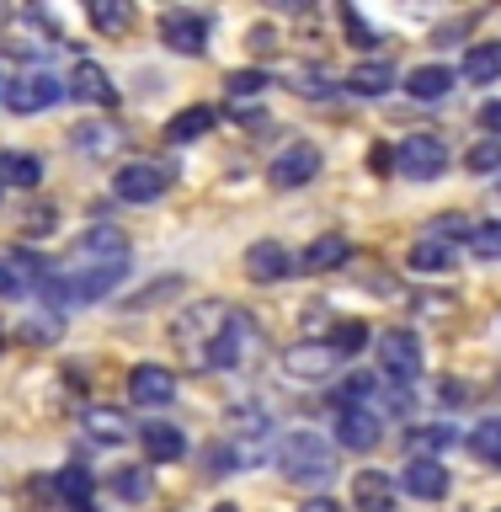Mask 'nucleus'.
Masks as SVG:
<instances>
[{
  "mask_svg": "<svg viewBox=\"0 0 501 512\" xmlns=\"http://www.w3.org/2000/svg\"><path fill=\"white\" fill-rule=\"evenodd\" d=\"M283 475L299 480V486H320V480L336 475V454L320 432H294L283 443Z\"/></svg>",
  "mask_w": 501,
  "mask_h": 512,
  "instance_id": "nucleus-1",
  "label": "nucleus"
},
{
  "mask_svg": "<svg viewBox=\"0 0 501 512\" xmlns=\"http://www.w3.org/2000/svg\"><path fill=\"white\" fill-rule=\"evenodd\" d=\"M464 240H470V230H464V219H438L432 230L411 246V272H448L459 262V251H464Z\"/></svg>",
  "mask_w": 501,
  "mask_h": 512,
  "instance_id": "nucleus-2",
  "label": "nucleus"
},
{
  "mask_svg": "<svg viewBox=\"0 0 501 512\" xmlns=\"http://www.w3.org/2000/svg\"><path fill=\"white\" fill-rule=\"evenodd\" d=\"M374 352H379V374L406 390L411 379H422V336L411 331H379L374 336Z\"/></svg>",
  "mask_w": 501,
  "mask_h": 512,
  "instance_id": "nucleus-3",
  "label": "nucleus"
},
{
  "mask_svg": "<svg viewBox=\"0 0 501 512\" xmlns=\"http://www.w3.org/2000/svg\"><path fill=\"white\" fill-rule=\"evenodd\" d=\"M224 320H230V304H192V310L176 320V347L187 352L192 368H208V342L219 336Z\"/></svg>",
  "mask_w": 501,
  "mask_h": 512,
  "instance_id": "nucleus-4",
  "label": "nucleus"
},
{
  "mask_svg": "<svg viewBox=\"0 0 501 512\" xmlns=\"http://www.w3.org/2000/svg\"><path fill=\"white\" fill-rule=\"evenodd\" d=\"M395 171L411 176V182H438V176L448 171L443 139H438V134H411V139L395 150Z\"/></svg>",
  "mask_w": 501,
  "mask_h": 512,
  "instance_id": "nucleus-5",
  "label": "nucleus"
},
{
  "mask_svg": "<svg viewBox=\"0 0 501 512\" xmlns=\"http://www.w3.org/2000/svg\"><path fill=\"white\" fill-rule=\"evenodd\" d=\"M59 96H70L59 75L32 70V75H22V80H11V86H6V107L22 112V118H32V112H48V107L59 102Z\"/></svg>",
  "mask_w": 501,
  "mask_h": 512,
  "instance_id": "nucleus-6",
  "label": "nucleus"
},
{
  "mask_svg": "<svg viewBox=\"0 0 501 512\" xmlns=\"http://www.w3.org/2000/svg\"><path fill=\"white\" fill-rule=\"evenodd\" d=\"M123 262H128V235L112 230V224H91V230L75 240L70 267H123Z\"/></svg>",
  "mask_w": 501,
  "mask_h": 512,
  "instance_id": "nucleus-7",
  "label": "nucleus"
},
{
  "mask_svg": "<svg viewBox=\"0 0 501 512\" xmlns=\"http://www.w3.org/2000/svg\"><path fill=\"white\" fill-rule=\"evenodd\" d=\"M246 352H256V320L230 310V320H224L219 336L208 342V368H235Z\"/></svg>",
  "mask_w": 501,
  "mask_h": 512,
  "instance_id": "nucleus-8",
  "label": "nucleus"
},
{
  "mask_svg": "<svg viewBox=\"0 0 501 512\" xmlns=\"http://www.w3.org/2000/svg\"><path fill=\"white\" fill-rule=\"evenodd\" d=\"M272 187H310L315 182V176H320V150H315V144L310 139H299V144H288V150L278 155V160H272Z\"/></svg>",
  "mask_w": 501,
  "mask_h": 512,
  "instance_id": "nucleus-9",
  "label": "nucleus"
},
{
  "mask_svg": "<svg viewBox=\"0 0 501 512\" xmlns=\"http://www.w3.org/2000/svg\"><path fill=\"white\" fill-rule=\"evenodd\" d=\"M160 43L176 54H203L208 48V16L203 11H166L160 16Z\"/></svg>",
  "mask_w": 501,
  "mask_h": 512,
  "instance_id": "nucleus-10",
  "label": "nucleus"
},
{
  "mask_svg": "<svg viewBox=\"0 0 501 512\" xmlns=\"http://www.w3.org/2000/svg\"><path fill=\"white\" fill-rule=\"evenodd\" d=\"M400 486H406L416 502H443L448 496V470L432 454H411L406 470H400Z\"/></svg>",
  "mask_w": 501,
  "mask_h": 512,
  "instance_id": "nucleus-11",
  "label": "nucleus"
},
{
  "mask_svg": "<svg viewBox=\"0 0 501 512\" xmlns=\"http://www.w3.org/2000/svg\"><path fill=\"white\" fill-rule=\"evenodd\" d=\"M171 395H176V374H171V368L139 363L134 374H128V400H134V406H171Z\"/></svg>",
  "mask_w": 501,
  "mask_h": 512,
  "instance_id": "nucleus-12",
  "label": "nucleus"
},
{
  "mask_svg": "<svg viewBox=\"0 0 501 512\" xmlns=\"http://www.w3.org/2000/svg\"><path fill=\"white\" fill-rule=\"evenodd\" d=\"M379 438H384V416L336 406V443H342V448H358V454H368V448H379Z\"/></svg>",
  "mask_w": 501,
  "mask_h": 512,
  "instance_id": "nucleus-13",
  "label": "nucleus"
},
{
  "mask_svg": "<svg viewBox=\"0 0 501 512\" xmlns=\"http://www.w3.org/2000/svg\"><path fill=\"white\" fill-rule=\"evenodd\" d=\"M166 182H171V171H160V166H118L112 192H118L123 203H150L166 192Z\"/></svg>",
  "mask_w": 501,
  "mask_h": 512,
  "instance_id": "nucleus-14",
  "label": "nucleus"
},
{
  "mask_svg": "<svg viewBox=\"0 0 501 512\" xmlns=\"http://www.w3.org/2000/svg\"><path fill=\"white\" fill-rule=\"evenodd\" d=\"M283 368L294 379H331L336 374V347L331 342H294L283 352Z\"/></svg>",
  "mask_w": 501,
  "mask_h": 512,
  "instance_id": "nucleus-15",
  "label": "nucleus"
},
{
  "mask_svg": "<svg viewBox=\"0 0 501 512\" xmlns=\"http://www.w3.org/2000/svg\"><path fill=\"white\" fill-rule=\"evenodd\" d=\"M70 96H80V102H91V107H112L118 102V86L107 80L102 64H91V59H75V70H70V86H64Z\"/></svg>",
  "mask_w": 501,
  "mask_h": 512,
  "instance_id": "nucleus-16",
  "label": "nucleus"
},
{
  "mask_svg": "<svg viewBox=\"0 0 501 512\" xmlns=\"http://www.w3.org/2000/svg\"><path fill=\"white\" fill-rule=\"evenodd\" d=\"M352 256V246H347V235H320V240H310V246L299 251V262H294V272H310V278H320V272H336Z\"/></svg>",
  "mask_w": 501,
  "mask_h": 512,
  "instance_id": "nucleus-17",
  "label": "nucleus"
},
{
  "mask_svg": "<svg viewBox=\"0 0 501 512\" xmlns=\"http://www.w3.org/2000/svg\"><path fill=\"white\" fill-rule=\"evenodd\" d=\"M139 443H144V459H150V464H176V459L187 454L182 427H171V422H144L139 427Z\"/></svg>",
  "mask_w": 501,
  "mask_h": 512,
  "instance_id": "nucleus-18",
  "label": "nucleus"
},
{
  "mask_svg": "<svg viewBox=\"0 0 501 512\" xmlns=\"http://www.w3.org/2000/svg\"><path fill=\"white\" fill-rule=\"evenodd\" d=\"M352 502H358V512H395V480L384 470H358Z\"/></svg>",
  "mask_w": 501,
  "mask_h": 512,
  "instance_id": "nucleus-19",
  "label": "nucleus"
},
{
  "mask_svg": "<svg viewBox=\"0 0 501 512\" xmlns=\"http://www.w3.org/2000/svg\"><path fill=\"white\" fill-rule=\"evenodd\" d=\"M246 272H251L256 283H278V278L294 272V256H288L278 240H256V246L246 251Z\"/></svg>",
  "mask_w": 501,
  "mask_h": 512,
  "instance_id": "nucleus-20",
  "label": "nucleus"
},
{
  "mask_svg": "<svg viewBox=\"0 0 501 512\" xmlns=\"http://www.w3.org/2000/svg\"><path fill=\"white\" fill-rule=\"evenodd\" d=\"M395 86V64L390 59H363L358 70H347V91H358V96H384Z\"/></svg>",
  "mask_w": 501,
  "mask_h": 512,
  "instance_id": "nucleus-21",
  "label": "nucleus"
},
{
  "mask_svg": "<svg viewBox=\"0 0 501 512\" xmlns=\"http://www.w3.org/2000/svg\"><path fill=\"white\" fill-rule=\"evenodd\" d=\"M80 427L91 432V443H107V448L128 438V416L118 406H91L86 416H80Z\"/></svg>",
  "mask_w": 501,
  "mask_h": 512,
  "instance_id": "nucleus-22",
  "label": "nucleus"
},
{
  "mask_svg": "<svg viewBox=\"0 0 501 512\" xmlns=\"http://www.w3.org/2000/svg\"><path fill=\"white\" fill-rule=\"evenodd\" d=\"M214 123H219L214 107H182V112L166 123V139H171V144H192V139H203Z\"/></svg>",
  "mask_w": 501,
  "mask_h": 512,
  "instance_id": "nucleus-23",
  "label": "nucleus"
},
{
  "mask_svg": "<svg viewBox=\"0 0 501 512\" xmlns=\"http://www.w3.org/2000/svg\"><path fill=\"white\" fill-rule=\"evenodd\" d=\"M448 86H454V70H448V64H422V70L406 75V91L416 102H438V96H448Z\"/></svg>",
  "mask_w": 501,
  "mask_h": 512,
  "instance_id": "nucleus-24",
  "label": "nucleus"
},
{
  "mask_svg": "<svg viewBox=\"0 0 501 512\" xmlns=\"http://www.w3.org/2000/svg\"><path fill=\"white\" fill-rule=\"evenodd\" d=\"M38 187L43 182V160L27 155V150H6L0 155V187Z\"/></svg>",
  "mask_w": 501,
  "mask_h": 512,
  "instance_id": "nucleus-25",
  "label": "nucleus"
},
{
  "mask_svg": "<svg viewBox=\"0 0 501 512\" xmlns=\"http://www.w3.org/2000/svg\"><path fill=\"white\" fill-rule=\"evenodd\" d=\"M464 80H470V86L501 80V43H475L470 54H464Z\"/></svg>",
  "mask_w": 501,
  "mask_h": 512,
  "instance_id": "nucleus-26",
  "label": "nucleus"
},
{
  "mask_svg": "<svg viewBox=\"0 0 501 512\" xmlns=\"http://www.w3.org/2000/svg\"><path fill=\"white\" fill-rule=\"evenodd\" d=\"M470 454L480 464H491V470H501V416H491V422H480L470 432Z\"/></svg>",
  "mask_w": 501,
  "mask_h": 512,
  "instance_id": "nucleus-27",
  "label": "nucleus"
},
{
  "mask_svg": "<svg viewBox=\"0 0 501 512\" xmlns=\"http://www.w3.org/2000/svg\"><path fill=\"white\" fill-rule=\"evenodd\" d=\"M326 342L336 347V358H352V352H363L368 342H374V336H368V326H363V320H336Z\"/></svg>",
  "mask_w": 501,
  "mask_h": 512,
  "instance_id": "nucleus-28",
  "label": "nucleus"
},
{
  "mask_svg": "<svg viewBox=\"0 0 501 512\" xmlns=\"http://www.w3.org/2000/svg\"><path fill=\"white\" fill-rule=\"evenodd\" d=\"M54 486H59V496H64L70 507H86V502H91V470H86V464H64Z\"/></svg>",
  "mask_w": 501,
  "mask_h": 512,
  "instance_id": "nucleus-29",
  "label": "nucleus"
},
{
  "mask_svg": "<svg viewBox=\"0 0 501 512\" xmlns=\"http://www.w3.org/2000/svg\"><path fill=\"white\" fill-rule=\"evenodd\" d=\"M134 22V11L123 6V0H91V27L96 32H123Z\"/></svg>",
  "mask_w": 501,
  "mask_h": 512,
  "instance_id": "nucleus-30",
  "label": "nucleus"
},
{
  "mask_svg": "<svg viewBox=\"0 0 501 512\" xmlns=\"http://www.w3.org/2000/svg\"><path fill=\"white\" fill-rule=\"evenodd\" d=\"M22 342H32V347H48V342H59V315H54V310H38V315H27V320H22Z\"/></svg>",
  "mask_w": 501,
  "mask_h": 512,
  "instance_id": "nucleus-31",
  "label": "nucleus"
},
{
  "mask_svg": "<svg viewBox=\"0 0 501 512\" xmlns=\"http://www.w3.org/2000/svg\"><path fill=\"white\" fill-rule=\"evenodd\" d=\"M112 491H118L123 502H144V496H150V470H118L112 475Z\"/></svg>",
  "mask_w": 501,
  "mask_h": 512,
  "instance_id": "nucleus-32",
  "label": "nucleus"
},
{
  "mask_svg": "<svg viewBox=\"0 0 501 512\" xmlns=\"http://www.w3.org/2000/svg\"><path fill=\"white\" fill-rule=\"evenodd\" d=\"M224 86H230V96H235V102H246V96H262V91L272 86V80H267L262 70H235L230 80H224Z\"/></svg>",
  "mask_w": 501,
  "mask_h": 512,
  "instance_id": "nucleus-33",
  "label": "nucleus"
},
{
  "mask_svg": "<svg viewBox=\"0 0 501 512\" xmlns=\"http://www.w3.org/2000/svg\"><path fill=\"white\" fill-rule=\"evenodd\" d=\"M235 464H240V454H235L230 443H208L203 448V470L208 475H235Z\"/></svg>",
  "mask_w": 501,
  "mask_h": 512,
  "instance_id": "nucleus-34",
  "label": "nucleus"
},
{
  "mask_svg": "<svg viewBox=\"0 0 501 512\" xmlns=\"http://www.w3.org/2000/svg\"><path fill=\"white\" fill-rule=\"evenodd\" d=\"M54 224H59V208H54V203H38V208H27V219H22V230L43 240V235H54Z\"/></svg>",
  "mask_w": 501,
  "mask_h": 512,
  "instance_id": "nucleus-35",
  "label": "nucleus"
},
{
  "mask_svg": "<svg viewBox=\"0 0 501 512\" xmlns=\"http://www.w3.org/2000/svg\"><path fill=\"white\" fill-rule=\"evenodd\" d=\"M470 251L486 256V262H496L501 256V224H480V230H470Z\"/></svg>",
  "mask_w": 501,
  "mask_h": 512,
  "instance_id": "nucleus-36",
  "label": "nucleus"
},
{
  "mask_svg": "<svg viewBox=\"0 0 501 512\" xmlns=\"http://www.w3.org/2000/svg\"><path fill=\"white\" fill-rule=\"evenodd\" d=\"M464 166H470V171H501V139L475 144V150L464 155Z\"/></svg>",
  "mask_w": 501,
  "mask_h": 512,
  "instance_id": "nucleus-37",
  "label": "nucleus"
},
{
  "mask_svg": "<svg viewBox=\"0 0 501 512\" xmlns=\"http://www.w3.org/2000/svg\"><path fill=\"white\" fill-rule=\"evenodd\" d=\"M294 91H304V96H326L331 86H326V75H320V70H294Z\"/></svg>",
  "mask_w": 501,
  "mask_h": 512,
  "instance_id": "nucleus-38",
  "label": "nucleus"
},
{
  "mask_svg": "<svg viewBox=\"0 0 501 512\" xmlns=\"http://www.w3.org/2000/svg\"><path fill=\"white\" fill-rule=\"evenodd\" d=\"M411 443H416V448H448V443H459V432H448V427H427V432H416Z\"/></svg>",
  "mask_w": 501,
  "mask_h": 512,
  "instance_id": "nucleus-39",
  "label": "nucleus"
},
{
  "mask_svg": "<svg viewBox=\"0 0 501 512\" xmlns=\"http://www.w3.org/2000/svg\"><path fill=\"white\" fill-rule=\"evenodd\" d=\"M368 171H374V176L395 171V150H390V144H374V150H368Z\"/></svg>",
  "mask_w": 501,
  "mask_h": 512,
  "instance_id": "nucleus-40",
  "label": "nucleus"
},
{
  "mask_svg": "<svg viewBox=\"0 0 501 512\" xmlns=\"http://www.w3.org/2000/svg\"><path fill=\"white\" fill-rule=\"evenodd\" d=\"M342 22H347V32H352V43H358V48L374 43V32L363 27V16H358V11H342Z\"/></svg>",
  "mask_w": 501,
  "mask_h": 512,
  "instance_id": "nucleus-41",
  "label": "nucleus"
},
{
  "mask_svg": "<svg viewBox=\"0 0 501 512\" xmlns=\"http://www.w3.org/2000/svg\"><path fill=\"white\" fill-rule=\"evenodd\" d=\"M480 128H486L491 139H501V102H486V107H480Z\"/></svg>",
  "mask_w": 501,
  "mask_h": 512,
  "instance_id": "nucleus-42",
  "label": "nucleus"
},
{
  "mask_svg": "<svg viewBox=\"0 0 501 512\" xmlns=\"http://www.w3.org/2000/svg\"><path fill=\"white\" fill-rule=\"evenodd\" d=\"M0 299H22V283H16L6 267H0Z\"/></svg>",
  "mask_w": 501,
  "mask_h": 512,
  "instance_id": "nucleus-43",
  "label": "nucleus"
},
{
  "mask_svg": "<svg viewBox=\"0 0 501 512\" xmlns=\"http://www.w3.org/2000/svg\"><path fill=\"white\" fill-rule=\"evenodd\" d=\"M304 512H342V507H336L331 496H310V502H304Z\"/></svg>",
  "mask_w": 501,
  "mask_h": 512,
  "instance_id": "nucleus-44",
  "label": "nucleus"
},
{
  "mask_svg": "<svg viewBox=\"0 0 501 512\" xmlns=\"http://www.w3.org/2000/svg\"><path fill=\"white\" fill-rule=\"evenodd\" d=\"M70 512H96V507H91V502H86V507H70Z\"/></svg>",
  "mask_w": 501,
  "mask_h": 512,
  "instance_id": "nucleus-45",
  "label": "nucleus"
},
{
  "mask_svg": "<svg viewBox=\"0 0 501 512\" xmlns=\"http://www.w3.org/2000/svg\"><path fill=\"white\" fill-rule=\"evenodd\" d=\"M214 512H235V507H230V502H224V507H214Z\"/></svg>",
  "mask_w": 501,
  "mask_h": 512,
  "instance_id": "nucleus-46",
  "label": "nucleus"
},
{
  "mask_svg": "<svg viewBox=\"0 0 501 512\" xmlns=\"http://www.w3.org/2000/svg\"><path fill=\"white\" fill-rule=\"evenodd\" d=\"M0 102H6V86H0Z\"/></svg>",
  "mask_w": 501,
  "mask_h": 512,
  "instance_id": "nucleus-47",
  "label": "nucleus"
}]
</instances>
